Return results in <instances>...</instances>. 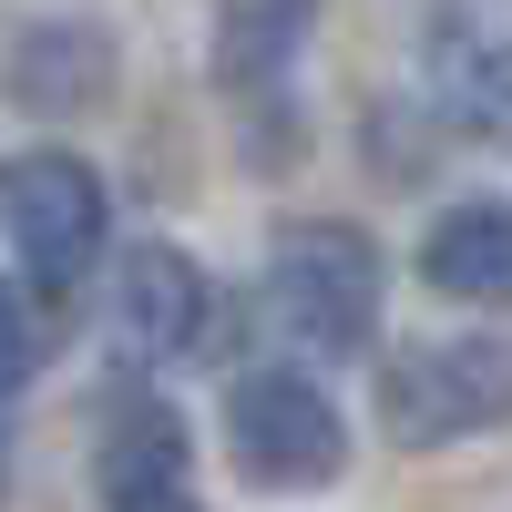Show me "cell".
I'll use <instances>...</instances> for the list:
<instances>
[{
  "label": "cell",
  "mask_w": 512,
  "mask_h": 512,
  "mask_svg": "<svg viewBox=\"0 0 512 512\" xmlns=\"http://www.w3.org/2000/svg\"><path fill=\"white\" fill-rule=\"evenodd\" d=\"M420 287L451 297V308H512V205L502 195L451 205L420 246Z\"/></svg>",
  "instance_id": "7"
},
{
  "label": "cell",
  "mask_w": 512,
  "mask_h": 512,
  "mask_svg": "<svg viewBox=\"0 0 512 512\" xmlns=\"http://www.w3.org/2000/svg\"><path fill=\"white\" fill-rule=\"evenodd\" d=\"M226 451L256 492H328L349 472V420L318 379L297 369H246L226 390Z\"/></svg>",
  "instance_id": "4"
},
{
  "label": "cell",
  "mask_w": 512,
  "mask_h": 512,
  "mask_svg": "<svg viewBox=\"0 0 512 512\" xmlns=\"http://www.w3.org/2000/svg\"><path fill=\"white\" fill-rule=\"evenodd\" d=\"M441 113H451V134H472V144H512V31L441 52Z\"/></svg>",
  "instance_id": "8"
},
{
  "label": "cell",
  "mask_w": 512,
  "mask_h": 512,
  "mask_svg": "<svg viewBox=\"0 0 512 512\" xmlns=\"http://www.w3.org/2000/svg\"><path fill=\"white\" fill-rule=\"evenodd\" d=\"M512 420V338H431L400 349L379 379V431L400 451H451Z\"/></svg>",
  "instance_id": "3"
},
{
  "label": "cell",
  "mask_w": 512,
  "mask_h": 512,
  "mask_svg": "<svg viewBox=\"0 0 512 512\" xmlns=\"http://www.w3.org/2000/svg\"><path fill=\"white\" fill-rule=\"evenodd\" d=\"M31 369H41V318L21 308V287L0 277V400H11V390H21Z\"/></svg>",
  "instance_id": "9"
},
{
  "label": "cell",
  "mask_w": 512,
  "mask_h": 512,
  "mask_svg": "<svg viewBox=\"0 0 512 512\" xmlns=\"http://www.w3.org/2000/svg\"><path fill=\"white\" fill-rule=\"evenodd\" d=\"M93 492H103V512H205L175 400H144V390L113 400L103 441H93Z\"/></svg>",
  "instance_id": "6"
},
{
  "label": "cell",
  "mask_w": 512,
  "mask_h": 512,
  "mask_svg": "<svg viewBox=\"0 0 512 512\" xmlns=\"http://www.w3.org/2000/svg\"><path fill=\"white\" fill-rule=\"evenodd\" d=\"M0 236L21 246V277L41 297H72L82 277L103 267V236H113V195L82 154L41 144V154H11L0 164Z\"/></svg>",
  "instance_id": "2"
},
{
  "label": "cell",
  "mask_w": 512,
  "mask_h": 512,
  "mask_svg": "<svg viewBox=\"0 0 512 512\" xmlns=\"http://www.w3.org/2000/svg\"><path fill=\"white\" fill-rule=\"evenodd\" d=\"M205 318H216V287H205V267L185 246H123V267H113V349L134 359V369H164V359H185Z\"/></svg>",
  "instance_id": "5"
},
{
  "label": "cell",
  "mask_w": 512,
  "mask_h": 512,
  "mask_svg": "<svg viewBox=\"0 0 512 512\" xmlns=\"http://www.w3.org/2000/svg\"><path fill=\"white\" fill-rule=\"evenodd\" d=\"M379 246L338 216H308V226H277L267 246V318L297 338L308 359H359L369 328H379Z\"/></svg>",
  "instance_id": "1"
},
{
  "label": "cell",
  "mask_w": 512,
  "mask_h": 512,
  "mask_svg": "<svg viewBox=\"0 0 512 512\" xmlns=\"http://www.w3.org/2000/svg\"><path fill=\"white\" fill-rule=\"evenodd\" d=\"M0 492H11V431H0Z\"/></svg>",
  "instance_id": "10"
}]
</instances>
